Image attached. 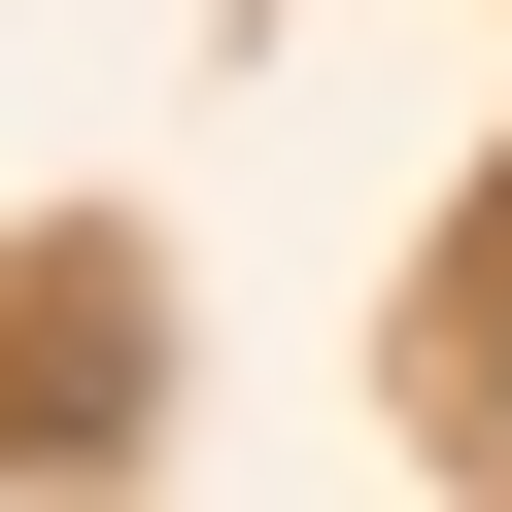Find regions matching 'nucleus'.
I'll use <instances>...</instances> for the list:
<instances>
[{
    "mask_svg": "<svg viewBox=\"0 0 512 512\" xmlns=\"http://www.w3.org/2000/svg\"><path fill=\"white\" fill-rule=\"evenodd\" d=\"M410 410H444V444H512V205L444 239V308H410Z\"/></svg>",
    "mask_w": 512,
    "mask_h": 512,
    "instance_id": "nucleus-1",
    "label": "nucleus"
}]
</instances>
